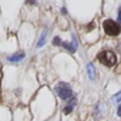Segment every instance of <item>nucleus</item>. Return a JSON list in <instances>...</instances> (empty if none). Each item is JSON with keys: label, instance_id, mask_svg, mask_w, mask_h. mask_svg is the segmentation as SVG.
<instances>
[{"label": "nucleus", "instance_id": "4", "mask_svg": "<svg viewBox=\"0 0 121 121\" xmlns=\"http://www.w3.org/2000/svg\"><path fill=\"white\" fill-rule=\"evenodd\" d=\"M53 44H54L55 46H63V47H65L67 50H69L70 52H72V53L75 51V48L72 46V45L68 44V43H66V42H63V40H60L59 37H54V39H53Z\"/></svg>", "mask_w": 121, "mask_h": 121}, {"label": "nucleus", "instance_id": "11", "mask_svg": "<svg viewBox=\"0 0 121 121\" xmlns=\"http://www.w3.org/2000/svg\"><path fill=\"white\" fill-rule=\"evenodd\" d=\"M118 116H120L121 117V105L118 107Z\"/></svg>", "mask_w": 121, "mask_h": 121}, {"label": "nucleus", "instance_id": "12", "mask_svg": "<svg viewBox=\"0 0 121 121\" xmlns=\"http://www.w3.org/2000/svg\"><path fill=\"white\" fill-rule=\"evenodd\" d=\"M118 48H119V50H120V52H121V45H119V47H118Z\"/></svg>", "mask_w": 121, "mask_h": 121}, {"label": "nucleus", "instance_id": "7", "mask_svg": "<svg viewBox=\"0 0 121 121\" xmlns=\"http://www.w3.org/2000/svg\"><path fill=\"white\" fill-rule=\"evenodd\" d=\"M74 105H75V100L73 99L72 101H70V103H69L68 105H67L66 107H65V114H69V113H71L72 112V109H73V107H74Z\"/></svg>", "mask_w": 121, "mask_h": 121}, {"label": "nucleus", "instance_id": "10", "mask_svg": "<svg viewBox=\"0 0 121 121\" xmlns=\"http://www.w3.org/2000/svg\"><path fill=\"white\" fill-rule=\"evenodd\" d=\"M118 22L121 25V10L119 11V13H118Z\"/></svg>", "mask_w": 121, "mask_h": 121}, {"label": "nucleus", "instance_id": "9", "mask_svg": "<svg viewBox=\"0 0 121 121\" xmlns=\"http://www.w3.org/2000/svg\"><path fill=\"white\" fill-rule=\"evenodd\" d=\"M115 98H116V101H117V102H120L121 101V92H118V95L115 97Z\"/></svg>", "mask_w": 121, "mask_h": 121}, {"label": "nucleus", "instance_id": "1", "mask_svg": "<svg viewBox=\"0 0 121 121\" xmlns=\"http://www.w3.org/2000/svg\"><path fill=\"white\" fill-rule=\"evenodd\" d=\"M98 60L101 64L105 65L107 67H112L117 62V56H116V54L114 52L106 50V51H102V52L99 53Z\"/></svg>", "mask_w": 121, "mask_h": 121}, {"label": "nucleus", "instance_id": "6", "mask_svg": "<svg viewBox=\"0 0 121 121\" xmlns=\"http://www.w3.org/2000/svg\"><path fill=\"white\" fill-rule=\"evenodd\" d=\"M87 72H88V77H89L90 80H95L96 79V69H95V66L91 64V63H89V64L87 65Z\"/></svg>", "mask_w": 121, "mask_h": 121}, {"label": "nucleus", "instance_id": "3", "mask_svg": "<svg viewBox=\"0 0 121 121\" xmlns=\"http://www.w3.org/2000/svg\"><path fill=\"white\" fill-rule=\"evenodd\" d=\"M55 91H56L57 96H59L60 99H63V100L70 99L73 95L72 90H71V87L67 83H64V82H60V83H59L55 86Z\"/></svg>", "mask_w": 121, "mask_h": 121}, {"label": "nucleus", "instance_id": "5", "mask_svg": "<svg viewBox=\"0 0 121 121\" xmlns=\"http://www.w3.org/2000/svg\"><path fill=\"white\" fill-rule=\"evenodd\" d=\"M26 56L25 52H22V51H20V52L16 53V54L12 55V56H9L8 60H10V62H20L21 60H23Z\"/></svg>", "mask_w": 121, "mask_h": 121}, {"label": "nucleus", "instance_id": "2", "mask_svg": "<svg viewBox=\"0 0 121 121\" xmlns=\"http://www.w3.org/2000/svg\"><path fill=\"white\" fill-rule=\"evenodd\" d=\"M103 29H104L105 33L107 35H111V36H117L121 32V27L116 21H114L113 19L105 20L103 22Z\"/></svg>", "mask_w": 121, "mask_h": 121}, {"label": "nucleus", "instance_id": "8", "mask_svg": "<svg viewBox=\"0 0 121 121\" xmlns=\"http://www.w3.org/2000/svg\"><path fill=\"white\" fill-rule=\"evenodd\" d=\"M46 37H47V34H46V32H45V33H43L42 37H40L39 42H38V44H37V46H38V47H42L43 45L45 44V42H46Z\"/></svg>", "mask_w": 121, "mask_h": 121}]
</instances>
